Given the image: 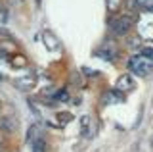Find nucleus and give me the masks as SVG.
<instances>
[{
  "label": "nucleus",
  "mask_w": 153,
  "mask_h": 152,
  "mask_svg": "<svg viewBox=\"0 0 153 152\" xmlns=\"http://www.w3.org/2000/svg\"><path fill=\"white\" fill-rule=\"evenodd\" d=\"M128 69H130L134 75H138V77H147L153 71V60L146 58V56H142V54L132 56L130 62H128Z\"/></svg>",
  "instance_id": "obj_1"
},
{
  "label": "nucleus",
  "mask_w": 153,
  "mask_h": 152,
  "mask_svg": "<svg viewBox=\"0 0 153 152\" xmlns=\"http://www.w3.org/2000/svg\"><path fill=\"white\" fill-rule=\"evenodd\" d=\"M109 29L115 35H126L132 29V17L130 16H115L109 21Z\"/></svg>",
  "instance_id": "obj_2"
},
{
  "label": "nucleus",
  "mask_w": 153,
  "mask_h": 152,
  "mask_svg": "<svg viewBox=\"0 0 153 152\" xmlns=\"http://www.w3.org/2000/svg\"><path fill=\"white\" fill-rule=\"evenodd\" d=\"M115 89L119 93H132V91H136V83H134L132 75H121L117 79V83H115Z\"/></svg>",
  "instance_id": "obj_3"
},
{
  "label": "nucleus",
  "mask_w": 153,
  "mask_h": 152,
  "mask_svg": "<svg viewBox=\"0 0 153 152\" xmlns=\"http://www.w3.org/2000/svg\"><path fill=\"white\" fill-rule=\"evenodd\" d=\"M96 54H98V56H102L103 60H109V62H113L115 58H117L119 50H117V46H115L111 41H105L103 44H102V48H100L98 52H96Z\"/></svg>",
  "instance_id": "obj_4"
},
{
  "label": "nucleus",
  "mask_w": 153,
  "mask_h": 152,
  "mask_svg": "<svg viewBox=\"0 0 153 152\" xmlns=\"http://www.w3.org/2000/svg\"><path fill=\"white\" fill-rule=\"evenodd\" d=\"M35 85H36V77H35V75H27V77H21V79L16 81V87L19 89V91H31Z\"/></svg>",
  "instance_id": "obj_5"
},
{
  "label": "nucleus",
  "mask_w": 153,
  "mask_h": 152,
  "mask_svg": "<svg viewBox=\"0 0 153 152\" xmlns=\"http://www.w3.org/2000/svg\"><path fill=\"white\" fill-rule=\"evenodd\" d=\"M42 39H44L48 50H57V48H59V41L56 39V35L52 31H44V33H42Z\"/></svg>",
  "instance_id": "obj_6"
},
{
  "label": "nucleus",
  "mask_w": 153,
  "mask_h": 152,
  "mask_svg": "<svg viewBox=\"0 0 153 152\" xmlns=\"http://www.w3.org/2000/svg\"><path fill=\"white\" fill-rule=\"evenodd\" d=\"M136 6L143 12H151L153 14V0H136Z\"/></svg>",
  "instance_id": "obj_7"
},
{
  "label": "nucleus",
  "mask_w": 153,
  "mask_h": 152,
  "mask_svg": "<svg viewBox=\"0 0 153 152\" xmlns=\"http://www.w3.org/2000/svg\"><path fill=\"white\" fill-rule=\"evenodd\" d=\"M105 102H123V94L117 91V89H115V91H109V94L107 96L103 98Z\"/></svg>",
  "instance_id": "obj_8"
},
{
  "label": "nucleus",
  "mask_w": 153,
  "mask_h": 152,
  "mask_svg": "<svg viewBox=\"0 0 153 152\" xmlns=\"http://www.w3.org/2000/svg\"><path fill=\"white\" fill-rule=\"evenodd\" d=\"M36 133H38V125H31V127H29V133H27V141L29 142H35L38 139Z\"/></svg>",
  "instance_id": "obj_9"
},
{
  "label": "nucleus",
  "mask_w": 153,
  "mask_h": 152,
  "mask_svg": "<svg viewBox=\"0 0 153 152\" xmlns=\"http://www.w3.org/2000/svg\"><path fill=\"white\" fill-rule=\"evenodd\" d=\"M88 125H90V117L82 116V120H80V131L84 133V129H88Z\"/></svg>",
  "instance_id": "obj_10"
},
{
  "label": "nucleus",
  "mask_w": 153,
  "mask_h": 152,
  "mask_svg": "<svg viewBox=\"0 0 153 152\" xmlns=\"http://www.w3.org/2000/svg\"><path fill=\"white\" fill-rule=\"evenodd\" d=\"M142 56H146V58L153 60V48H151V46H146V48H142Z\"/></svg>",
  "instance_id": "obj_11"
},
{
  "label": "nucleus",
  "mask_w": 153,
  "mask_h": 152,
  "mask_svg": "<svg viewBox=\"0 0 153 152\" xmlns=\"http://www.w3.org/2000/svg\"><path fill=\"white\" fill-rule=\"evenodd\" d=\"M117 6H119V0H107V8H109L111 12H113Z\"/></svg>",
  "instance_id": "obj_12"
},
{
  "label": "nucleus",
  "mask_w": 153,
  "mask_h": 152,
  "mask_svg": "<svg viewBox=\"0 0 153 152\" xmlns=\"http://www.w3.org/2000/svg\"><path fill=\"white\" fill-rule=\"evenodd\" d=\"M0 14H6V10H4V6L0 4Z\"/></svg>",
  "instance_id": "obj_13"
},
{
  "label": "nucleus",
  "mask_w": 153,
  "mask_h": 152,
  "mask_svg": "<svg viewBox=\"0 0 153 152\" xmlns=\"http://www.w3.org/2000/svg\"><path fill=\"white\" fill-rule=\"evenodd\" d=\"M36 4H40V0H36Z\"/></svg>",
  "instance_id": "obj_14"
},
{
  "label": "nucleus",
  "mask_w": 153,
  "mask_h": 152,
  "mask_svg": "<svg viewBox=\"0 0 153 152\" xmlns=\"http://www.w3.org/2000/svg\"><path fill=\"white\" fill-rule=\"evenodd\" d=\"M0 108H2V102H0Z\"/></svg>",
  "instance_id": "obj_15"
},
{
  "label": "nucleus",
  "mask_w": 153,
  "mask_h": 152,
  "mask_svg": "<svg viewBox=\"0 0 153 152\" xmlns=\"http://www.w3.org/2000/svg\"><path fill=\"white\" fill-rule=\"evenodd\" d=\"M151 142H153V139H151Z\"/></svg>",
  "instance_id": "obj_16"
}]
</instances>
